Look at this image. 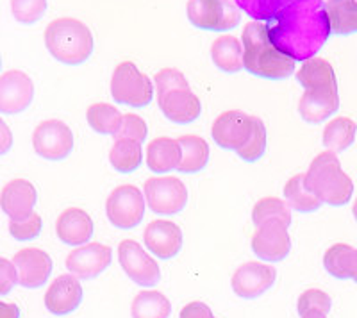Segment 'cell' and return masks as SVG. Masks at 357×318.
<instances>
[{
	"label": "cell",
	"mask_w": 357,
	"mask_h": 318,
	"mask_svg": "<svg viewBox=\"0 0 357 318\" xmlns=\"http://www.w3.org/2000/svg\"><path fill=\"white\" fill-rule=\"evenodd\" d=\"M357 126L354 120L347 116H337L331 120L324 129V145L333 152H343L350 147L356 139Z\"/></svg>",
	"instance_id": "30"
},
{
	"label": "cell",
	"mask_w": 357,
	"mask_h": 318,
	"mask_svg": "<svg viewBox=\"0 0 357 318\" xmlns=\"http://www.w3.org/2000/svg\"><path fill=\"white\" fill-rule=\"evenodd\" d=\"M181 158H183L181 145L177 139H172L168 136L152 139L146 147V167L154 174H168V172L177 170Z\"/></svg>",
	"instance_id": "23"
},
{
	"label": "cell",
	"mask_w": 357,
	"mask_h": 318,
	"mask_svg": "<svg viewBox=\"0 0 357 318\" xmlns=\"http://www.w3.org/2000/svg\"><path fill=\"white\" fill-rule=\"evenodd\" d=\"M325 11L334 34L357 33V0H327Z\"/></svg>",
	"instance_id": "27"
},
{
	"label": "cell",
	"mask_w": 357,
	"mask_h": 318,
	"mask_svg": "<svg viewBox=\"0 0 357 318\" xmlns=\"http://www.w3.org/2000/svg\"><path fill=\"white\" fill-rule=\"evenodd\" d=\"M154 88L158 91L159 109L170 122L184 126L195 122L202 113L199 97L190 90V82L178 70H159L154 75Z\"/></svg>",
	"instance_id": "4"
},
{
	"label": "cell",
	"mask_w": 357,
	"mask_h": 318,
	"mask_svg": "<svg viewBox=\"0 0 357 318\" xmlns=\"http://www.w3.org/2000/svg\"><path fill=\"white\" fill-rule=\"evenodd\" d=\"M302 318H327V315H309V317H302Z\"/></svg>",
	"instance_id": "45"
},
{
	"label": "cell",
	"mask_w": 357,
	"mask_h": 318,
	"mask_svg": "<svg viewBox=\"0 0 357 318\" xmlns=\"http://www.w3.org/2000/svg\"><path fill=\"white\" fill-rule=\"evenodd\" d=\"M181 145V165L177 170L183 174H197V172L204 170L209 161V145L204 138L195 135H184L177 139Z\"/></svg>",
	"instance_id": "26"
},
{
	"label": "cell",
	"mask_w": 357,
	"mask_h": 318,
	"mask_svg": "<svg viewBox=\"0 0 357 318\" xmlns=\"http://www.w3.org/2000/svg\"><path fill=\"white\" fill-rule=\"evenodd\" d=\"M154 84L138 66L130 61H123L114 68L111 77V95L118 104L132 107H145L154 98Z\"/></svg>",
	"instance_id": "6"
},
{
	"label": "cell",
	"mask_w": 357,
	"mask_h": 318,
	"mask_svg": "<svg viewBox=\"0 0 357 318\" xmlns=\"http://www.w3.org/2000/svg\"><path fill=\"white\" fill-rule=\"evenodd\" d=\"M188 20L204 31H232L241 20L240 9L231 0H188Z\"/></svg>",
	"instance_id": "8"
},
{
	"label": "cell",
	"mask_w": 357,
	"mask_h": 318,
	"mask_svg": "<svg viewBox=\"0 0 357 318\" xmlns=\"http://www.w3.org/2000/svg\"><path fill=\"white\" fill-rule=\"evenodd\" d=\"M243 68L263 79H286L295 72V59L270 40L266 24L250 22L243 29Z\"/></svg>",
	"instance_id": "2"
},
{
	"label": "cell",
	"mask_w": 357,
	"mask_h": 318,
	"mask_svg": "<svg viewBox=\"0 0 357 318\" xmlns=\"http://www.w3.org/2000/svg\"><path fill=\"white\" fill-rule=\"evenodd\" d=\"M270 40L295 61H307L327 43L331 24L321 0H295L266 24Z\"/></svg>",
	"instance_id": "1"
},
{
	"label": "cell",
	"mask_w": 357,
	"mask_h": 318,
	"mask_svg": "<svg viewBox=\"0 0 357 318\" xmlns=\"http://www.w3.org/2000/svg\"><path fill=\"white\" fill-rule=\"evenodd\" d=\"M296 81L301 82L305 90L314 88V86L337 84L333 65L325 59H320V57H311V59L304 61L301 70L296 72Z\"/></svg>",
	"instance_id": "33"
},
{
	"label": "cell",
	"mask_w": 357,
	"mask_h": 318,
	"mask_svg": "<svg viewBox=\"0 0 357 318\" xmlns=\"http://www.w3.org/2000/svg\"><path fill=\"white\" fill-rule=\"evenodd\" d=\"M56 234L65 245L89 243V238L93 236V220L91 216L79 208H68L57 216Z\"/></svg>",
	"instance_id": "22"
},
{
	"label": "cell",
	"mask_w": 357,
	"mask_h": 318,
	"mask_svg": "<svg viewBox=\"0 0 357 318\" xmlns=\"http://www.w3.org/2000/svg\"><path fill=\"white\" fill-rule=\"evenodd\" d=\"M172 304L161 292L143 290L132 301L130 315L132 318H168Z\"/></svg>",
	"instance_id": "29"
},
{
	"label": "cell",
	"mask_w": 357,
	"mask_h": 318,
	"mask_svg": "<svg viewBox=\"0 0 357 318\" xmlns=\"http://www.w3.org/2000/svg\"><path fill=\"white\" fill-rule=\"evenodd\" d=\"M0 318H20V308L13 302L0 301Z\"/></svg>",
	"instance_id": "44"
},
{
	"label": "cell",
	"mask_w": 357,
	"mask_h": 318,
	"mask_svg": "<svg viewBox=\"0 0 357 318\" xmlns=\"http://www.w3.org/2000/svg\"><path fill=\"white\" fill-rule=\"evenodd\" d=\"M73 132L61 120H45L34 129L33 147L47 161H61L73 151Z\"/></svg>",
	"instance_id": "10"
},
{
	"label": "cell",
	"mask_w": 357,
	"mask_h": 318,
	"mask_svg": "<svg viewBox=\"0 0 357 318\" xmlns=\"http://www.w3.org/2000/svg\"><path fill=\"white\" fill-rule=\"evenodd\" d=\"M82 302V286L72 273H65L54 279L45 294V306L56 317L73 313Z\"/></svg>",
	"instance_id": "20"
},
{
	"label": "cell",
	"mask_w": 357,
	"mask_h": 318,
	"mask_svg": "<svg viewBox=\"0 0 357 318\" xmlns=\"http://www.w3.org/2000/svg\"><path fill=\"white\" fill-rule=\"evenodd\" d=\"M305 186L321 204L345 206L354 193V183L341 168L336 152L325 151L312 159L305 172Z\"/></svg>",
	"instance_id": "3"
},
{
	"label": "cell",
	"mask_w": 357,
	"mask_h": 318,
	"mask_svg": "<svg viewBox=\"0 0 357 318\" xmlns=\"http://www.w3.org/2000/svg\"><path fill=\"white\" fill-rule=\"evenodd\" d=\"M45 45L59 63L82 65L93 52V34L86 24L75 18H56L47 25Z\"/></svg>",
	"instance_id": "5"
},
{
	"label": "cell",
	"mask_w": 357,
	"mask_h": 318,
	"mask_svg": "<svg viewBox=\"0 0 357 318\" xmlns=\"http://www.w3.org/2000/svg\"><path fill=\"white\" fill-rule=\"evenodd\" d=\"M331 308H333V301L325 292L321 290H305L304 294L298 297L296 302V310L301 317H309V315H329Z\"/></svg>",
	"instance_id": "36"
},
{
	"label": "cell",
	"mask_w": 357,
	"mask_h": 318,
	"mask_svg": "<svg viewBox=\"0 0 357 318\" xmlns=\"http://www.w3.org/2000/svg\"><path fill=\"white\" fill-rule=\"evenodd\" d=\"M18 282V272L15 263L0 257V295H6L15 288Z\"/></svg>",
	"instance_id": "41"
},
{
	"label": "cell",
	"mask_w": 357,
	"mask_h": 318,
	"mask_svg": "<svg viewBox=\"0 0 357 318\" xmlns=\"http://www.w3.org/2000/svg\"><path fill=\"white\" fill-rule=\"evenodd\" d=\"M41 227H43V222H41V216L38 213H33L22 222L9 220V234L18 241L34 240L36 236H40Z\"/></svg>",
	"instance_id": "40"
},
{
	"label": "cell",
	"mask_w": 357,
	"mask_h": 318,
	"mask_svg": "<svg viewBox=\"0 0 357 318\" xmlns=\"http://www.w3.org/2000/svg\"><path fill=\"white\" fill-rule=\"evenodd\" d=\"M252 250L264 262H282L291 250L288 225L279 220H268L257 227L252 236Z\"/></svg>",
	"instance_id": "13"
},
{
	"label": "cell",
	"mask_w": 357,
	"mask_h": 318,
	"mask_svg": "<svg viewBox=\"0 0 357 318\" xmlns=\"http://www.w3.org/2000/svg\"><path fill=\"white\" fill-rule=\"evenodd\" d=\"M13 263L17 266L18 285L36 290L47 282L52 273V259L45 250L36 247H25L18 250L13 257Z\"/></svg>",
	"instance_id": "17"
},
{
	"label": "cell",
	"mask_w": 357,
	"mask_h": 318,
	"mask_svg": "<svg viewBox=\"0 0 357 318\" xmlns=\"http://www.w3.org/2000/svg\"><path fill=\"white\" fill-rule=\"evenodd\" d=\"M49 8L47 0H11V13L15 20L24 25L36 24Z\"/></svg>",
	"instance_id": "38"
},
{
	"label": "cell",
	"mask_w": 357,
	"mask_h": 318,
	"mask_svg": "<svg viewBox=\"0 0 357 318\" xmlns=\"http://www.w3.org/2000/svg\"><path fill=\"white\" fill-rule=\"evenodd\" d=\"M146 206L161 216H172L183 211L188 204V188L177 177H149L143 186Z\"/></svg>",
	"instance_id": "7"
},
{
	"label": "cell",
	"mask_w": 357,
	"mask_h": 318,
	"mask_svg": "<svg viewBox=\"0 0 357 318\" xmlns=\"http://www.w3.org/2000/svg\"><path fill=\"white\" fill-rule=\"evenodd\" d=\"M145 245L159 259H172L183 249V231L170 220H154L145 229Z\"/></svg>",
	"instance_id": "21"
},
{
	"label": "cell",
	"mask_w": 357,
	"mask_h": 318,
	"mask_svg": "<svg viewBox=\"0 0 357 318\" xmlns=\"http://www.w3.org/2000/svg\"><path fill=\"white\" fill-rule=\"evenodd\" d=\"M340 109L337 84L307 88L298 103V113L309 123H321Z\"/></svg>",
	"instance_id": "18"
},
{
	"label": "cell",
	"mask_w": 357,
	"mask_h": 318,
	"mask_svg": "<svg viewBox=\"0 0 357 318\" xmlns=\"http://www.w3.org/2000/svg\"><path fill=\"white\" fill-rule=\"evenodd\" d=\"M277 272L273 266L259 262H248L241 265L232 275V290L241 298H257L273 286Z\"/></svg>",
	"instance_id": "16"
},
{
	"label": "cell",
	"mask_w": 357,
	"mask_h": 318,
	"mask_svg": "<svg viewBox=\"0 0 357 318\" xmlns=\"http://www.w3.org/2000/svg\"><path fill=\"white\" fill-rule=\"evenodd\" d=\"M264 151H266V127H264L263 120L254 116V131H252L250 139L236 154L240 156L243 161L254 163V161L263 158Z\"/></svg>",
	"instance_id": "37"
},
{
	"label": "cell",
	"mask_w": 357,
	"mask_h": 318,
	"mask_svg": "<svg viewBox=\"0 0 357 318\" xmlns=\"http://www.w3.org/2000/svg\"><path fill=\"white\" fill-rule=\"evenodd\" d=\"M254 131V116L243 111H225L215 120L211 129L213 139L225 151L238 152L247 145Z\"/></svg>",
	"instance_id": "12"
},
{
	"label": "cell",
	"mask_w": 357,
	"mask_h": 318,
	"mask_svg": "<svg viewBox=\"0 0 357 318\" xmlns=\"http://www.w3.org/2000/svg\"><path fill=\"white\" fill-rule=\"evenodd\" d=\"M109 161L111 167L120 174H132L134 170H138L143 161L142 143L126 138L114 139L109 151Z\"/></svg>",
	"instance_id": "28"
},
{
	"label": "cell",
	"mask_w": 357,
	"mask_h": 318,
	"mask_svg": "<svg viewBox=\"0 0 357 318\" xmlns=\"http://www.w3.org/2000/svg\"><path fill=\"white\" fill-rule=\"evenodd\" d=\"M325 270L337 279H352L357 282V249L347 243H336L324 256Z\"/></svg>",
	"instance_id": "25"
},
{
	"label": "cell",
	"mask_w": 357,
	"mask_h": 318,
	"mask_svg": "<svg viewBox=\"0 0 357 318\" xmlns=\"http://www.w3.org/2000/svg\"><path fill=\"white\" fill-rule=\"evenodd\" d=\"M293 2L295 0H236L241 11L259 22H270Z\"/></svg>",
	"instance_id": "35"
},
{
	"label": "cell",
	"mask_w": 357,
	"mask_h": 318,
	"mask_svg": "<svg viewBox=\"0 0 357 318\" xmlns=\"http://www.w3.org/2000/svg\"><path fill=\"white\" fill-rule=\"evenodd\" d=\"M181 318H215V317H213L209 306H206L204 302H190V304L184 306L183 311H181Z\"/></svg>",
	"instance_id": "42"
},
{
	"label": "cell",
	"mask_w": 357,
	"mask_h": 318,
	"mask_svg": "<svg viewBox=\"0 0 357 318\" xmlns=\"http://www.w3.org/2000/svg\"><path fill=\"white\" fill-rule=\"evenodd\" d=\"M0 66H2V59H0Z\"/></svg>",
	"instance_id": "47"
},
{
	"label": "cell",
	"mask_w": 357,
	"mask_h": 318,
	"mask_svg": "<svg viewBox=\"0 0 357 318\" xmlns=\"http://www.w3.org/2000/svg\"><path fill=\"white\" fill-rule=\"evenodd\" d=\"M252 220H254L256 227H259L261 224L268 220H279L289 227V224H291V211H289V206L286 204L284 200L275 199V197H264V199H261L254 206Z\"/></svg>",
	"instance_id": "34"
},
{
	"label": "cell",
	"mask_w": 357,
	"mask_h": 318,
	"mask_svg": "<svg viewBox=\"0 0 357 318\" xmlns=\"http://www.w3.org/2000/svg\"><path fill=\"white\" fill-rule=\"evenodd\" d=\"M118 259L127 278L143 288H152L161 281V270L154 257L143 250L142 245L134 240H123L118 245Z\"/></svg>",
	"instance_id": "11"
},
{
	"label": "cell",
	"mask_w": 357,
	"mask_h": 318,
	"mask_svg": "<svg viewBox=\"0 0 357 318\" xmlns=\"http://www.w3.org/2000/svg\"><path fill=\"white\" fill-rule=\"evenodd\" d=\"M146 132H149V127H146V122L138 116V114L127 113L123 114L122 119V126L118 129V132L114 135V139L118 138H126V139H132V142L142 143L146 139Z\"/></svg>",
	"instance_id": "39"
},
{
	"label": "cell",
	"mask_w": 357,
	"mask_h": 318,
	"mask_svg": "<svg viewBox=\"0 0 357 318\" xmlns=\"http://www.w3.org/2000/svg\"><path fill=\"white\" fill-rule=\"evenodd\" d=\"M211 59L225 74H238L243 70V43L232 34H222L213 41Z\"/></svg>",
	"instance_id": "24"
},
{
	"label": "cell",
	"mask_w": 357,
	"mask_h": 318,
	"mask_svg": "<svg viewBox=\"0 0 357 318\" xmlns=\"http://www.w3.org/2000/svg\"><path fill=\"white\" fill-rule=\"evenodd\" d=\"M145 195L134 184L114 188L106 202V215L118 229L129 231L136 227L145 216Z\"/></svg>",
	"instance_id": "9"
},
{
	"label": "cell",
	"mask_w": 357,
	"mask_h": 318,
	"mask_svg": "<svg viewBox=\"0 0 357 318\" xmlns=\"http://www.w3.org/2000/svg\"><path fill=\"white\" fill-rule=\"evenodd\" d=\"M13 147V132L8 123L0 119V156L11 151Z\"/></svg>",
	"instance_id": "43"
},
{
	"label": "cell",
	"mask_w": 357,
	"mask_h": 318,
	"mask_svg": "<svg viewBox=\"0 0 357 318\" xmlns=\"http://www.w3.org/2000/svg\"><path fill=\"white\" fill-rule=\"evenodd\" d=\"M36 188L27 179H13L0 192V208L9 220L22 222L34 213L36 206Z\"/></svg>",
	"instance_id": "19"
},
{
	"label": "cell",
	"mask_w": 357,
	"mask_h": 318,
	"mask_svg": "<svg viewBox=\"0 0 357 318\" xmlns=\"http://www.w3.org/2000/svg\"><path fill=\"white\" fill-rule=\"evenodd\" d=\"M123 114L114 106L106 103L91 104L86 111V120L89 127L98 135H111L114 136L122 126Z\"/></svg>",
	"instance_id": "31"
},
{
	"label": "cell",
	"mask_w": 357,
	"mask_h": 318,
	"mask_svg": "<svg viewBox=\"0 0 357 318\" xmlns=\"http://www.w3.org/2000/svg\"><path fill=\"white\" fill-rule=\"evenodd\" d=\"M111 259H113L111 247L95 241L73 249L66 257V268L77 279H93L111 265Z\"/></svg>",
	"instance_id": "15"
},
{
	"label": "cell",
	"mask_w": 357,
	"mask_h": 318,
	"mask_svg": "<svg viewBox=\"0 0 357 318\" xmlns=\"http://www.w3.org/2000/svg\"><path fill=\"white\" fill-rule=\"evenodd\" d=\"M305 174H296L291 179L286 183L284 186V197L286 204L289 206L295 211L301 213H312L317 211L321 206V202L318 200V197L312 195L311 192L305 186Z\"/></svg>",
	"instance_id": "32"
},
{
	"label": "cell",
	"mask_w": 357,
	"mask_h": 318,
	"mask_svg": "<svg viewBox=\"0 0 357 318\" xmlns=\"http://www.w3.org/2000/svg\"><path fill=\"white\" fill-rule=\"evenodd\" d=\"M34 98L33 79L22 70H9L0 74V113H24Z\"/></svg>",
	"instance_id": "14"
},
{
	"label": "cell",
	"mask_w": 357,
	"mask_h": 318,
	"mask_svg": "<svg viewBox=\"0 0 357 318\" xmlns=\"http://www.w3.org/2000/svg\"><path fill=\"white\" fill-rule=\"evenodd\" d=\"M352 213H354V216H356V222H357V199H356V202H354Z\"/></svg>",
	"instance_id": "46"
}]
</instances>
